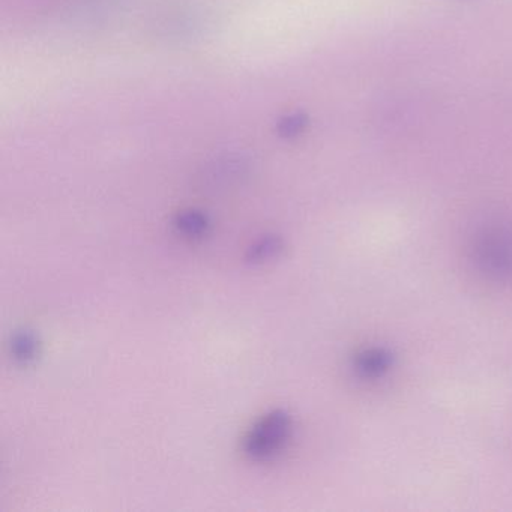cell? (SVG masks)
I'll list each match as a JSON object with an SVG mask.
<instances>
[{
    "label": "cell",
    "instance_id": "obj_5",
    "mask_svg": "<svg viewBox=\"0 0 512 512\" xmlns=\"http://www.w3.org/2000/svg\"><path fill=\"white\" fill-rule=\"evenodd\" d=\"M307 124L308 118L304 113H293V115H287L280 119L277 131L281 137L292 139V137L299 136L305 130Z\"/></svg>",
    "mask_w": 512,
    "mask_h": 512
},
{
    "label": "cell",
    "instance_id": "obj_4",
    "mask_svg": "<svg viewBox=\"0 0 512 512\" xmlns=\"http://www.w3.org/2000/svg\"><path fill=\"white\" fill-rule=\"evenodd\" d=\"M283 250V241L278 236H263L248 250V260L251 263H263L274 259Z\"/></svg>",
    "mask_w": 512,
    "mask_h": 512
},
{
    "label": "cell",
    "instance_id": "obj_2",
    "mask_svg": "<svg viewBox=\"0 0 512 512\" xmlns=\"http://www.w3.org/2000/svg\"><path fill=\"white\" fill-rule=\"evenodd\" d=\"M176 232L187 239H203L211 232V218L197 209L179 212L173 221Z\"/></svg>",
    "mask_w": 512,
    "mask_h": 512
},
{
    "label": "cell",
    "instance_id": "obj_3",
    "mask_svg": "<svg viewBox=\"0 0 512 512\" xmlns=\"http://www.w3.org/2000/svg\"><path fill=\"white\" fill-rule=\"evenodd\" d=\"M40 346V341L34 331L22 329L13 335L10 344L11 356L17 364L28 367V365L34 364L40 356Z\"/></svg>",
    "mask_w": 512,
    "mask_h": 512
},
{
    "label": "cell",
    "instance_id": "obj_1",
    "mask_svg": "<svg viewBox=\"0 0 512 512\" xmlns=\"http://www.w3.org/2000/svg\"><path fill=\"white\" fill-rule=\"evenodd\" d=\"M293 419L284 409H274L260 416L242 439L245 457L256 463L277 458L289 445Z\"/></svg>",
    "mask_w": 512,
    "mask_h": 512
}]
</instances>
